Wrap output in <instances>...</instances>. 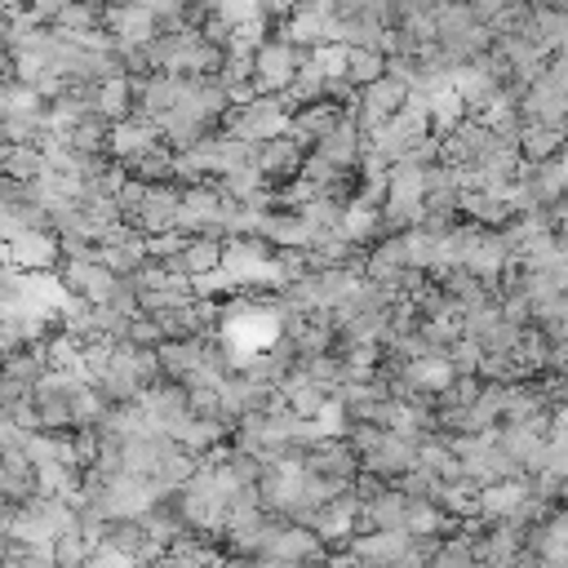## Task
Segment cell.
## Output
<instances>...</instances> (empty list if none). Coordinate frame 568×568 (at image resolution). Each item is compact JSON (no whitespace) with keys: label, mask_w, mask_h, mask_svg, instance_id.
I'll return each instance as SVG.
<instances>
[{"label":"cell","mask_w":568,"mask_h":568,"mask_svg":"<svg viewBox=\"0 0 568 568\" xmlns=\"http://www.w3.org/2000/svg\"><path fill=\"white\" fill-rule=\"evenodd\" d=\"M306 146L297 142V138H271V142H262L257 146V160H253V169L262 173V182L266 186H284V182H297L302 178V169H306Z\"/></svg>","instance_id":"6da1fadb"},{"label":"cell","mask_w":568,"mask_h":568,"mask_svg":"<svg viewBox=\"0 0 568 568\" xmlns=\"http://www.w3.org/2000/svg\"><path fill=\"white\" fill-rule=\"evenodd\" d=\"M9 262L27 275H58L62 244H58L53 231H22L18 240H9Z\"/></svg>","instance_id":"7a4b0ae2"},{"label":"cell","mask_w":568,"mask_h":568,"mask_svg":"<svg viewBox=\"0 0 568 568\" xmlns=\"http://www.w3.org/2000/svg\"><path fill=\"white\" fill-rule=\"evenodd\" d=\"M160 142H164V138H160V124L146 120V115H129V120L111 124V160H115V164H124V160H133V155L160 146Z\"/></svg>","instance_id":"3957f363"},{"label":"cell","mask_w":568,"mask_h":568,"mask_svg":"<svg viewBox=\"0 0 568 568\" xmlns=\"http://www.w3.org/2000/svg\"><path fill=\"white\" fill-rule=\"evenodd\" d=\"M0 173L4 178H13V182H40L44 173H49V164H44V151L40 146H31V142H22V146H9V155H4V164H0Z\"/></svg>","instance_id":"277c9868"},{"label":"cell","mask_w":568,"mask_h":568,"mask_svg":"<svg viewBox=\"0 0 568 568\" xmlns=\"http://www.w3.org/2000/svg\"><path fill=\"white\" fill-rule=\"evenodd\" d=\"M346 80L355 89H368L386 80V53L382 49H346Z\"/></svg>","instance_id":"5b68a950"},{"label":"cell","mask_w":568,"mask_h":568,"mask_svg":"<svg viewBox=\"0 0 568 568\" xmlns=\"http://www.w3.org/2000/svg\"><path fill=\"white\" fill-rule=\"evenodd\" d=\"M93 550H98V546H93V541H89L80 528H71V532H58V537L49 541V559H53L58 568H84Z\"/></svg>","instance_id":"8992f818"},{"label":"cell","mask_w":568,"mask_h":568,"mask_svg":"<svg viewBox=\"0 0 568 568\" xmlns=\"http://www.w3.org/2000/svg\"><path fill=\"white\" fill-rule=\"evenodd\" d=\"M71 0H22V9L40 22V27H53L58 18H62V9H67Z\"/></svg>","instance_id":"52a82bcc"},{"label":"cell","mask_w":568,"mask_h":568,"mask_svg":"<svg viewBox=\"0 0 568 568\" xmlns=\"http://www.w3.org/2000/svg\"><path fill=\"white\" fill-rule=\"evenodd\" d=\"M84 568H133V559L129 555H120V550H111V546H98L93 555H89V564Z\"/></svg>","instance_id":"ba28073f"},{"label":"cell","mask_w":568,"mask_h":568,"mask_svg":"<svg viewBox=\"0 0 568 568\" xmlns=\"http://www.w3.org/2000/svg\"><path fill=\"white\" fill-rule=\"evenodd\" d=\"M13 9H22V0H0V13H13Z\"/></svg>","instance_id":"9c48e42d"},{"label":"cell","mask_w":568,"mask_h":568,"mask_svg":"<svg viewBox=\"0 0 568 568\" xmlns=\"http://www.w3.org/2000/svg\"><path fill=\"white\" fill-rule=\"evenodd\" d=\"M4 510H9V501H4V493H0V515H4Z\"/></svg>","instance_id":"30bf717a"},{"label":"cell","mask_w":568,"mask_h":568,"mask_svg":"<svg viewBox=\"0 0 568 568\" xmlns=\"http://www.w3.org/2000/svg\"><path fill=\"white\" fill-rule=\"evenodd\" d=\"M133 568H146V564H133Z\"/></svg>","instance_id":"8fae6325"}]
</instances>
